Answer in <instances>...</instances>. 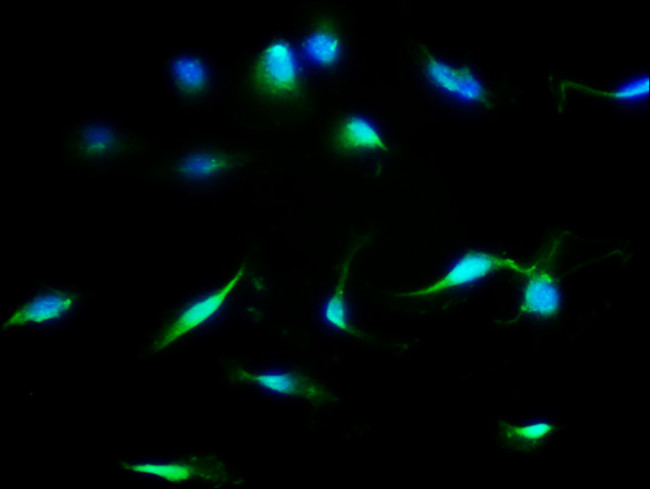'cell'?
Instances as JSON below:
<instances>
[{
	"mask_svg": "<svg viewBox=\"0 0 650 489\" xmlns=\"http://www.w3.org/2000/svg\"><path fill=\"white\" fill-rule=\"evenodd\" d=\"M93 295L76 285H38L2 317V335L21 332L55 333L70 325Z\"/></svg>",
	"mask_w": 650,
	"mask_h": 489,
	"instance_id": "6da1fadb",
	"label": "cell"
},
{
	"mask_svg": "<svg viewBox=\"0 0 650 489\" xmlns=\"http://www.w3.org/2000/svg\"><path fill=\"white\" fill-rule=\"evenodd\" d=\"M114 465L128 477L160 481L172 486L194 482L220 485L229 480L223 462L210 455H189L167 460L121 456L114 461Z\"/></svg>",
	"mask_w": 650,
	"mask_h": 489,
	"instance_id": "7a4b0ae2",
	"label": "cell"
},
{
	"mask_svg": "<svg viewBox=\"0 0 650 489\" xmlns=\"http://www.w3.org/2000/svg\"><path fill=\"white\" fill-rule=\"evenodd\" d=\"M133 148L131 132L116 122L88 119L71 124L64 135L65 156L82 164H98L127 157Z\"/></svg>",
	"mask_w": 650,
	"mask_h": 489,
	"instance_id": "3957f363",
	"label": "cell"
},
{
	"mask_svg": "<svg viewBox=\"0 0 650 489\" xmlns=\"http://www.w3.org/2000/svg\"><path fill=\"white\" fill-rule=\"evenodd\" d=\"M240 267L222 286L190 302L158 331L142 352L143 356H153L165 351L181 338L195 331L209 321L226 302L228 296L244 276Z\"/></svg>",
	"mask_w": 650,
	"mask_h": 489,
	"instance_id": "277c9868",
	"label": "cell"
},
{
	"mask_svg": "<svg viewBox=\"0 0 650 489\" xmlns=\"http://www.w3.org/2000/svg\"><path fill=\"white\" fill-rule=\"evenodd\" d=\"M258 85L266 93L286 97L297 93L299 75L294 55L282 42L269 46L256 66Z\"/></svg>",
	"mask_w": 650,
	"mask_h": 489,
	"instance_id": "5b68a950",
	"label": "cell"
},
{
	"mask_svg": "<svg viewBox=\"0 0 650 489\" xmlns=\"http://www.w3.org/2000/svg\"><path fill=\"white\" fill-rule=\"evenodd\" d=\"M230 382L251 383L271 392L301 397L316 402L335 400L336 397L322 386L305 377L289 372H250L234 368L227 374Z\"/></svg>",
	"mask_w": 650,
	"mask_h": 489,
	"instance_id": "8992f818",
	"label": "cell"
},
{
	"mask_svg": "<svg viewBox=\"0 0 650 489\" xmlns=\"http://www.w3.org/2000/svg\"><path fill=\"white\" fill-rule=\"evenodd\" d=\"M510 267L525 274H531L532 270L523 269L519 264L483 252L469 253L464 256L450 271L438 281L419 290L403 294L410 297H424L437 292L470 283L481 278L493 270Z\"/></svg>",
	"mask_w": 650,
	"mask_h": 489,
	"instance_id": "52a82bcc",
	"label": "cell"
},
{
	"mask_svg": "<svg viewBox=\"0 0 650 489\" xmlns=\"http://www.w3.org/2000/svg\"><path fill=\"white\" fill-rule=\"evenodd\" d=\"M423 64L428 79L442 92L468 104L486 100L482 83L469 69L449 65L431 55L426 56Z\"/></svg>",
	"mask_w": 650,
	"mask_h": 489,
	"instance_id": "ba28073f",
	"label": "cell"
},
{
	"mask_svg": "<svg viewBox=\"0 0 650 489\" xmlns=\"http://www.w3.org/2000/svg\"><path fill=\"white\" fill-rule=\"evenodd\" d=\"M333 142L338 150L344 152L385 151L387 149L386 143L375 126L361 117L346 119L338 127Z\"/></svg>",
	"mask_w": 650,
	"mask_h": 489,
	"instance_id": "9c48e42d",
	"label": "cell"
},
{
	"mask_svg": "<svg viewBox=\"0 0 650 489\" xmlns=\"http://www.w3.org/2000/svg\"><path fill=\"white\" fill-rule=\"evenodd\" d=\"M230 166V158L214 151H198L183 157L177 172L185 180H203L214 177Z\"/></svg>",
	"mask_w": 650,
	"mask_h": 489,
	"instance_id": "30bf717a",
	"label": "cell"
},
{
	"mask_svg": "<svg viewBox=\"0 0 650 489\" xmlns=\"http://www.w3.org/2000/svg\"><path fill=\"white\" fill-rule=\"evenodd\" d=\"M559 295L555 283L547 273L531 277L524 293V308L536 315L547 316L556 311Z\"/></svg>",
	"mask_w": 650,
	"mask_h": 489,
	"instance_id": "8fae6325",
	"label": "cell"
},
{
	"mask_svg": "<svg viewBox=\"0 0 650 489\" xmlns=\"http://www.w3.org/2000/svg\"><path fill=\"white\" fill-rule=\"evenodd\" d=\"M171 75L176 87L190 95L201 93L209 82L205 63L193 56L182 55L171 63Z\"/></svg>",
	"mask_w": 650,
	"mask_h": 489,
	"instance_id": "7c38bea8",
	"label": "cell"
},
{
	"mask_svg": "<svg viewBox=\"0 0 650 489\" xmlns=\"http://www.w3.org/2000/svg\"><path fill=\"white\" fill-rule=\"evenodd\" d=\"M304 50L312 62L319 65H330L338 58L340 42L335 31L326 25L315 29L307 38Z\"/></svg>",
	"mask_w": 650,
	"mask_h": 489,
	"instance_id": "4fadbf2b",
	"label": "cell"
},
{
	"mask_svg": "<svg viewBox=\"0 0 650 489\" xmlns=\"http://www.w3.org/2000/svg\"><path fill=\"white\" fill-rule=\"evenodd\" d=\"M350 260L351 256H348L341 270L335 290L323 308V317L332 327L346 333L358 335L349 324L344 293Z\"/></svg>",
	"mask_w": 650,
	"mask_h": 489,
	"instance_id": "5bb4252c",
	"label": "cell"
},
{
	"mask_svg": "<svg viewBox=\"0 0 650 489\" xmlns=\"http://www.w3.org/2000/svg\"><path fill=\"white\" fill-rule=\"evenodd\" d=\"M649 93L648 75H641L618 86L614 91V99L621 103H636L647 98Z\"/></svg>",
	"mask_w": 650,
	"mask_h": 489,
	"instance_id": "9a60e30c",
	"label": "cell"
},
{
	"mask_svg": "<svg viewBox=\"0 0 650 489\" xmlns=\"http://www.w3.org/2000/svg\"><path fill=\"white\" fill-rule=\"evenodd\" d=\"M509 434L514 439L531 442L546 437L553 430L550 423L536 422L522 426H510Z\"/></svg>",
	"mask_w": 650,
	"mask_h": 489,
	"instance_id": "2e32d148",
	"label": "cell"
}]
</instances>
